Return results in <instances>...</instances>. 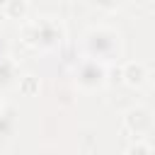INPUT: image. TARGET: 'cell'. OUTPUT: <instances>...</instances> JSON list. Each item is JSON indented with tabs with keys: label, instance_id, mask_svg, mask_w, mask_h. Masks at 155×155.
Returning a JSON list of instances; mask_svg holds the SVG:
<instances>
[{
	"label": "cell",
	"instance_id": "cell-1",
	"mask_svg": "<svg viewBox=\"0 0 155 155\" xmlns=\"http://www.w3.org/2000/svg\"><path fill=\"white\" fill-rule=\"evenodd\" d=\"M78 85L80 87H85V90H94V87H99V85H104V78H107V70H104V65L102 63H97V61H92V58H87L80 68H78Z\"/></svg>",
	"mask_w": 155,
	"mask_h": 155
},
{
	"label": "cell",
	"instance_id": "cell-2",
	"mask_svg": "<svg viewBox=\"0 0 155 155\" xmlns=\"http://www.w3.org/2000/svg\"><path fill=\"white\" fill-rule=\"evenodd\" d=\"M121 78H124V82H126V85H131V87H140V85L148 80V70H145V65H143V63L131 61V63H126V65H124Z\"/></svg>",
	"mask_w": 155,
	"mask_h": 155
},
{
	"label": "cell",
	"instance_id": "cell-3",
	"mask_svg": "<svg viewBox=\"0 0 155 155\" xmlns=\"http://www.w3.org/2000/svg\"><path fill=\"white\" fill-rule=\"evenodd\" d=\"M124 124H126L128 131H133V133H143V131L150 128V111H148V109H131V111L126 114Z\"/></svg>",
	"mask_w": 155,
	"mask_h": 155
},
{
	"label": "cell",
	"instance_id": "cell-4",
	"mask_svg": "<svg viewBox=\"0 0 155 155\" xmlns=\"http://www.w3.org/2000/svg\"><path fill=\"white\" fill-rule=\"evenodd\" d=\"M5 15L10 19H27V15H29L27 0H7L5 2Z\"/></svg>",
	"mask_w": 155,
	"mask_h": 155
},
{
	"label": "cell",
	"instance_id": "cell-5",
	"mask_svg": "<svg viewBox=\"0 0 155 155\" xmlns=\"http://www.w3.org/2000/svg\"><path fill=\"white\" fill-rule=\"evenodd\" d=\"M19 92H22V94H34V92H39V80H36L34 75L19 78Z\"/></svg>",
	"mask_w": 155,
	"mask_h": 155
},
{
	"label": "cell",
	"instance_id": "cell-6",
	"mask_svg": "<svg viewBox=\"0 0 155 155\" xmlns=\"http://www.w3.org/2000/svg\"><path fill=\"white\" fill-rule=\"evenodd\" d=\"M126 155H153V150L145 145V143H136V145H131L128 148V153Z\"/></svg>",
	"mask_w": 155,
	"mask_h": 155
},
{
	"label": "cell",
	"instance_id": "cell-7",
	"mask_svg": "<svg viewBox=\"0 0 155 155\" xmlns=\"http://www.w3.org/2000/svg\"><path fill=\"white\" fill-rule=\"evenodd\" d=\"M5 2H7V0H0V5H5Z\"/></svg>",
	"mask_w": 155,
	"mask_h": 155
}]
</instances>
